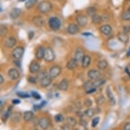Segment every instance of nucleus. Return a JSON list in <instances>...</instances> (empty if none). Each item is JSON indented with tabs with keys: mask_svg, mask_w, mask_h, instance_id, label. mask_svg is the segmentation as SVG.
<instances>
[{
	"mask_svg": "<svg viewBox=\"0 0 130 130\" xmlns=\"http://www.w3.org/2000/svg\"><path fill=\"white\" fill-rule=\"evenodd\" d=\"M52 8H53V5L51 3L48 1H43L39 4L38 6V10L39 12L43 14L49 12L51 11Z\"/></svg>",
	"mask_w": 130,
	"mask_h": 130,
	"instance_id": "f257e3e1",
	"label": "nucleus"
},
{
	"mask_svg": "<svg viewBox=\"0 0 130 130\" xmlns=\"http://www.w3.org/2000/svg\"><path fill=\"white\" fill-rule=\"evenodd\" d=\"M40 77V85L42 87L46 88L50 86L52 83V78L50 77L49 75H48L45 72L41 73L39 74Z\"/></svg>",
	"mask_w": 130,
	"mask_h": 130,
	"instance_id": "f03ea898",
	"label": "nucleus"
},
{
	"mask_svg": "<svg viewBox=\"0 0 130 130\" xmlns=\"http://www.w3.org/2000/svg\"><path fill=\"white\" fill-rule=\"evenodd\" d=\"M48 25L52 30L57 31L61 28V22L59 18L53 17L50 18L49 20H48Z\"/></svg>",
	"mask_w": 130,
	"mask_h": 130,
	"instance_id": "7ed1b4c3",
	"label": "nucleus"
},
{
	"mask_svg": "<svg viewBox=\"0 0 130 130\" xmlns=\"http://www.w3.org/2000/svg\"><path fill=\"white\" fill-rule=\"evenodd\" d=\"M55 52L51 47H47L45 48L44 53V60L47 62H51L55 60Z\"/></svg>",
	"mask_w": 130,
	"mask_h": 130,
	"instance_id": "20e7f679",
	"label": "nucleus"
},
{
	"mask_svg": "<svg viewBox=\"0 0 130 130\" xmlns=\"http://www.w3.org/2000/svg\"><path fill=\"white\" fill-rule=\"evenodd\" d=\"M24 52H25V48L23 46L16 47L12 51V55L14 59L19 60L22 58V57L23 55Z\"/></svg>",
	"mask_w": 130,
	"mask_h": 130,
	"instance_id": "39448f33",
	"label": "nucleus"
},
{
	"mask_svg": "<svg viewBox=\"0 0 130 130\" xmlns=\"http://www.w3.org/2000/svg\"><path fill=\"white\" fill-rule=\"evenodd\" d=\"M61 72V68L59 66H53L50 69L49 74L48 75L52 79L56 78L57 77H58L60 75Z\"/></svg>",
	"mask_w": 130,
	"mask_h": 130,
	"instance_id": "423d86ee",
	"label": "nucleus"
},
{
	"mask_svg": "<svg viewBox=\"0 0 130 130\" xmlns=\"http://www.w3.org/2000/svg\"><path fill=\"white\" fill-rule=\"evenodd\" d=\"M87 76L92 80H96L100 78L101 73L97 70H91L88 72Z\"/></svg>",
	"mask_w": 130,
	"mask_h": 130,
	"instance_id": "0eeeda50",
	"label": "nucleus"
},
{
	"mask_svg": "<svg viewBox=\"0 0 130 130\" xmlns=\"http://www.w3.org/2000/svg\"><path fill=\"white\" fill-rule=\"evenodd\" d=\"M76 22L78 25L80 27H85V26L87 24L88 22V19L87 17L85 15L83 14H80L78 15L76 17Z\"/></svg>",
	"mask_w": 130,
	"mask_h": 130,
	"instance_id": "6e6552de",
	"label": "nucleus"
},
{
	"mask_svg": "<svg viewBox=\"0 0 130 130\" xmlns=\"http://www.w3.org/2000/svg\"><path fill=\"white\" fill-rule=\"evenodd\" d=\"M40 65L36 61H33L30 63L29 72L32 74H36V73L40 71Z\"/></svg>",
	"mask_w": 130,
	"mask_h": 130,
	"instance_id": "1a4fd4ad",
	"label": "nucleus"
},
{
	"mask_svg": "<svg viewBox=\"0 0 130 130\" xmlns=\"http://www.w3.org/2000/svg\"><path fill=\"white\" fill-rule=\"evenodd\" d=\"M67 31H68V33L69 34H78L79 31L78 26L76 24L70 23L68 25V28H67Z\"/></svg>",
	"mask_w": 130,
	"mask_h": 130,
	"instance_id": "9d476101",
	"label": "nucleus"
},
{
	"mask_svg": "<svg viewBox=\"0 0 130 130\" xmlns=\"http://www.w3.org/2000/svg\"><path fill=\"white\" fill-rule=\"evenodd\" d=\"M8 77L11 80H17L20 76V73L18 70L15 68H12L8 71Z\"/></svg>",
	"mask_w": 130,
	"mask_h": 130,
	"instance_id": "9b49d317",
	"label": "nucleus"
},
{
	"mask_svg": "<svg viewBox=\"0 0 130 130\" xmlns=\"http://www.w3.org/2000/svg\"><path fill=\"white\" fill-rule=\"evenodd\" d=\"M85 57V55H84V51L82 48L80 47H78L77 48L76 51L74 53V59L76 60L77 61H82V60L83 59V57Z\"/></svg>",
	"mask_w": 130,
	"mask_h": 130,
	"instance_id": "f8f14e48",
	"label": "nucleus"
},
{
	"mask_svg": "<svg viewBox=\"0 0 130 130\" xmlns=\"http://www.w3.org/2000/svg\"><path fill=\"white\" fill-rule=\"evenodd\" d=\"M17 44V40L14 37H10L5 40L4 46L8 48H12Z\"/></svg>",
	"mask_w": 130,
	"mask_h": 130,
	"instance_id": "ddd939ff",
	"label": "nucleus"
},
{
	"mask_svg": "<svg viewBox=\"0 0 130 130\" xmlns=\"http://www.w3.org/2000/svg\"><path fill=\"white\" fill-rule=\"evenodd\" d=\"M33 23L38 27H41L44 23V19L40 16H36L33 18Z\"/></svg>",
	"mask_w": 130,
	"mask_h": 130,
	"instance_id": "4468645a",
	"label": "nucleus"
},
{
	"mask_svg": "<svg viewBox=\"0 0 130 130\" xmlns=\"http://www.w3.org/2000/svg\"><path fill=\"white\" fill-rule=\"evenodd\" d=\"M100 30L101 33L105 36H109L112 33V29L111 27V26L109 25H104L100 28Z\"/></svg>",
	"mask_w": 130,
	"mask_h": 130,
	"instance_id": "2eb2a0df",
	"label": "nucleus"
},
{
	"mask_svg": "<svg viewBox=\"0 0 130 130\" xmlns=\"http://www.w3.org/2000/svg\"><path fill=\"white\" fill-rule=\"evenodd\" d=\"M45 48L43 46L38 47L36 52V57L38 60H42L44 58Z\"/></svg>",
	"mask_w": 130,
	"mask_h": 130,
	"instance_id": "dca6fc26",
	"label": "nucleus"
},
{
	"mask_svg": "<svg viewBox=\"0 0 130 130\" xmlns=\"http://www.w3.org/2000/svg\"><path fill=\"white\" fill-rule=\"evenodd\" d=\"M39 125L40 126V127L44 130H46L48 127H49V120L47 118L43 117L40 119V123Z\"/></svg>",
	"mask_w": 130,
	"mask_h": 130,
	"instance_id": "f3484780",
	"label": "nucleus"
},
{
	"mask_svg": "<svg viewBox=\"0 0 130 130\" xmlns=\"http://www.w3.org/2000/svg\"><path fill=\"white\" fill-rule=\"evenodd\" d=\"M77 66H78V61L75 59L74 58V59H71L70 61H68V62L66 64L67 68L70 70H74L75 68H76Z\"/></svg>",
	"mask_w": 130,
	"mask_h": 130,
	"instance_id": "a211bd4d",
	"label": "nucleus"
},
{
	"mask_svg": "<svg viewBox=\"0 0 130 130\" xmlns=\"http://www.w3.org/2000/svg\"><path fill=\"white\" fill-rule=\"evenodd\" d=\"M21 10L18 8H14L11 10L10 13V17L11 19H17L21 15Z\"/></svg>",
	"mask_w": 130,
	"mask_h": 130,
	"instance_id": "6ab92c4d",
	"label": "nucleus"
},
{
	"mask_svg": "<svg viewBox=\"0 0 130 130\" xmlns=\"http://www.w3.org/2000/svg\"><path fill=\"white\" fill-rule=\"evenodd\" d=\"M106 95L108 98L111 104L112 105H115L116 103L115 98V96L113 95L112 92L111 91V89L110 87H108L106 89Z\"/></svg>",
	"mask_w": 130,
	"mask_h": 130,
	"instance_id": "aec40b11",
	"label": "nucleus"
},
{
	"mask_svg": "<svg viewBox=\"0 0 130 130\" xmlns=\"http://www.w3.org/2000/svg\"><path fill=\"white\" fill-rule=\"evenodd\" d=\"M69 83L66 79H63L58 85V89L61 91H66L68 89Z\"/></svg>",
	"mask_w": 130,
	"mask_h": 130,
	"instance_id": "412c9836",
	"label": "nucleus"
},
{
	"mask_svg": "<svg viewBox=\"0 0 130 130\" xmlns=\"http://www.w3.org/2000/svg\"><path fill=\"white\" fill-rule=\"evenodd\" d=\"M91 59L90 57V56L89 55H85V57H83L82 61H81V65H82V67L83 68H87L89 66L90 63H91Z\"/></svg>",
	"mask_w": 130,
	"mask_h": 130,
	"instance_id": "4be33fe9",
	"label": "nucleus"
},
{
	"mask_svg": "<svg viewBox=\"0 0 130 130\" xmlns=\"http://www.w3.org/2000/svg\"><path fill=\"white\" fill-rule=\"evenodd\" d=\"M117 38L121 42L124 43V44L127 43L128 41H129V36H128V35L127 34H125V33H124V32H121V33H119L118 34Z\"/></svg>",
	"mask_w": 130,
	"mask_h": 130,
	"instance_id": "5701e85b",
	"label": "nucleus"
},
{
	"mask_svg": "<svg viewBox=\"0 0 130 130\" xmlns=\"http://www.w3.org/2000/svg\"><path fill=\"white\" fill-rule=\"evenodd\" d=\"M34 119V113L31 111H26L23 115V119L27 122L32 121Z\"/></svg>",
	"mask_w": 130,
	"mask_h": 130,
	"instance_id": "b1692460",
	"label": "nucleus"
},
{
	"mask_svg": "<svg viewBox=\"0 0 130 130\" xmlns=\"http://www.w3.org/2000/svg\"><path fill=\"white\" fill-rule=\"evenodd\" d=\"M66 121L67 124H68L70 127H76L77 125L76 120L75 119L74 117H70L67 118Z\"/></svg>",
	"mask_w": 130,
	"mask_h": 130,
	"instance_id": "393cba45",
	"label": "nucleus"
},
{
	"mask_svg": "<svg viewBox=\"0 0 130 130\" xmlns=\"http://www.w3.org/2000/svg\"><path fill=\"white\" fill-rule=\"evenodd\" d=\"M108 62L106 60H100L98 63V68L100 70H105L108 67Z\"/></svg>",
	"mask_w": 130,
	"mask_h": 130,
	"instance_id": "a878e982",
	"label": "nucleus"
},
{
	"mask_svg": "<svg viewBox=\"0 0 130 130\" xmlns=\"http://www.w3.org/2000/svg\"><path fill=\"white\" fill-rule=\"evenodd\" d=\"M102 21V18L101 16L98 14H95L94 16L92 17V22L95 25H98V24L101 23Z\"/></svg>",
	"mask_w": 130,
	"mask_h": 130,
	"instance_id": "bb28decb",
	"label": "nucleus"
},
{
	"mask_svg": "<svg viewBox=\"0 0 130 130\" xmlns=\"http://www.w3.org/2000/svg\"><path fill=\"white\" fill-rule=\"evenodd\" d=\"M106 83V80L103 78H99L93 82V86L95 88H98L103 85Z\"/></svg>",
	"mask_w": 130,
	"mask_h": 130,
	"instance_id": "cd10ccee",
	"label": "nucleus"
},
{
	"mask_svg": "<svg viewBox=\"0 0 130 130\" xmlns=\"http://www.w3.org/2000/svg\"><path fill=\"white\" fill-rule=\"evenodd\" d=\"M96 114V109L93 108H89L85 112V115H86L88 117H92L94 115Z\"/></svg>",
	"mask_w": 130,
	"mask_h": 130,
	"instance_id": "c85d7f7f",
	"label": "nucleus"
},
{
	"mask_svg": "<svg viewBox=\"0 0 130 130\" xmlns=\"http://www.w3.org/2000/svg\"><path fill=\"white\" fill-rule=\"evenodd\" d=\"M37 2H38V0H27V1H26L25 8L27 9L31 8L32 7L36 4Z\"/></svg>",
	"mask_w": 130,
	"mask_h": 130,
	"instance_id": "c756f323",
	"label": "nucleus"
},
{
	"mask_svg": "<svg viewBox=\"0 0 130 130\" xmlns=\"http://www.w3.org/2000/svg\"><path fill=\"white\" fill-rule=\"evenodd\" d=\"M87 13L88 16L90 17H93L95 14H96V8L94 7H89L87 9Z\"/></svg>",
	"mask_w": 130,
	"mask_h": 130,
	"instance_id": "7c9ffc66",
	"label": "nucleus"
},
{
	"mask_svg": "<svg viewBox=\"0 0 130 130\" xmlns=\"http://www.w3.org/2000/svg\"><path fill=\"white\" fill-rule=\"evenodd\" d=\"M122 19L124 21H129L130 20V11H126L124 13H123L121 15Z\"/></svg>",
	"mask_w": 130,
	"mask_h": 130,
	"instance_id": "2f4dec72",
	"label": "nucleus"
},
{
	"mask_svg": "<svg viewBox=\"0 0 130 130\" xmlns=\"http://www.w3.org/2000/svg\"><path fill=\"white\" fill-rule=\"evenodd\" d=\"M17 95L19 98H29V95L27 93H25V92H22L19 91L17 93Z\"/></svg>",
	"mask_w": 130,
	"mask_h": 130,
	"instance_id": "473e14b6",
	"label": "nucleus"
},
{
	"mask_svg": "<svg viewBox=\"0 0 130 130\" xmlns=\"http://www.w3.org/2000/svg\"><path fill=\"white\" fill-rule=\"evenodd\" d=\"M55 121L57 123H61V122L63 121L64 117L61 114H57L55 116Z\"/></svg>",
	"mask_w": 130,
	"mask_h": 130,
	"instance_id": "72a5a7b5",
	"label": "nucleus"
},
{
	"mask_svg": "<svg viewBox=\"0 0 130 130\" xmlns=\"http://www.w3.org/2000/svg\"><path fill=\"white\" fill-rule=\"evenodd\" d=\"M7 33H8V29H7L5 26H1V29H0L1 36H6V35L7 34Z\"/></svg>",
	"mask_w": 130,
	"mask_h": 130,
	"instance_id": "f704fd0d",
	"label": "nucleus"
},
{
	"mask_svg": "<svg viewBox=\"0 0 130 130\" xmlns=\"http://www.w3.org/2000/svg\"><path fill=\"white\" fill-rule=\"evenodd\" d=\"M105 102V98L104 96H100L96 100V104L98 105H102Z\"/></svg>",
	"mask_w": 130,
	"mask_h": 130,
	"instance_id": "c9c22d12",
	"label": "nucleus"
},
{
	"mask_svg": "<svg viewBox=\"0 0 130 130\" xmlns=\"http://www.w3.org/2000/svg\"><path fill=\"white\" fill-rule=\"evenodd\" d=\"M99 122H100V117L94 118L92 120L91 126L93 127H95L96 126L98 125Z\"/></svg>",
	"mask_w": 130,
	"mask_h": 130,
	"instance_id": "e433bc0d",
	"label": "nucleus"
},
{
	"mask_svg": "<svg viewBox=\"0 0 130 130\" xmlns=\"http://www.w3.org/2000/svg\"><path fill=\"white\" fill-rule=\"evenodd\" d=\"M31 95L34 98L36 99V100H40L41 99L40 95L38 93H37L36 91L31 92Z\"/></svg>",
	"mask_w": 130,
	"mask_h": 130,
	"instance_id": "4c0bfd02",
	"label": "nucleus"
},
{
	"mask_svg": "<svg viewBox=\"0 0 130 130\" xmlns=\"http://www.w3.org/2000/svg\"><path fill=\"white\" fill-rule=\"evenodd\" d=\"M37 80H38V79H37L36 78H34V77L33 76L29 77V78H28V81L30 83L36 84L37 83Z\"/></svg>",
	"mask_w": 130,
	"mask_h": 130,
	"instance_id": "58836bf2",
	"label": "nucleus"
},
{
	"mask_svg": "<svg viewBox=\"0 0 130 130\" xmlns=\"http://www.w3.org/2000/svg\"><path fill=\"white\" fill-rule=\"evenodd\" d=\"M92 104H93V102L90 99H86L85 100V105L86 106L90 107L91 106Z\"/></svg>",
	"mask_w": 130,
	"mask_h": 130,
	"instance_id": "ea45409f",
	"label": "nucleus"
},
{
	"mask_svg": "<svg viewBox=\"0 0 130 130\" xmlns=\"http://www.w3.org/2000/svg\"><path fill=\"white\" fill-rule=\"evenodd\" d=\"M123 32L127 34V33L130 32V26L129 25H126L123 27Z\"/></svg>",
	"mask_w": 130,
	"mask_h": 130,
	"instance_id": "a19ab883",
	"label": "nucleus"
},
{
	"mask_svg": "<svg viewBox=\"0 0 130 130\" xmlns=\"http://www.w3.org/2000/svg\"><path fill=\"white\" fill-rule=\"evenodd\" d=\"M80 125L81 127H86V126L87 125V122H86L85 120L81 119L80 121Z\"/></svg>",
	"mask_w": 130,
	"mask_h": 130,
	"instance_id": "79ce46f5",
	"label": "nucleus"
},
{
	"mask_svg": "<svg viewBox=\"0 0 130 130\" xmlns=\"http://www.w3.org/2000/svg\"><path fill=\"white\" fill-rule=\"evenodd\" d=\"M10 110H11V109L10 110V109H8V110L6 111V112L4 114V117H5V119H6V120L8 119L9 117H10V113H11Z\"/></svg>",
	"mask_w": 130,
	"mask_h": 130,
	"instance_id": "37998d69",
	"label": "nucleus"
},
{
	"mask_svg": "<svg viewBox=\"0 0 130 130\" xmlns=\"http://www.w3.org/2000/svg\"><path fill=\"white\" fill-rule=\"evenodd\" d=\"M123 130H130V123H127L124 126Z\"/></svg>",
	"mask_w": 130,
	"mask_h": 130,
	"instance_id": "c03bdc74",
	"label": "nucleus"
},
{
	"mask_svg": "<svg viewBox=\"0 0 130 130\" xmlns=\"http://www.w3.org/2000/svg\"><path fill=\"white\" fill-rule=\"evenodd\" d=\"M34 36V31H29V34H28V37H29V40H31L33 38Z\"/></svg>",
	"mask_w": 130,
	"mask_h": 130,
	"instance_id": "a18cd8bd",
	"label": "nucleus"
},
{
	"mask_svg": "<svg viewBox=\"0 0 130 130\" xmlns=\"http://www.w3.org/2000/svg\"><path fill=\"white\" fill-rule=\"evenodd\" d=\"M62 130H69L70 129V126L67 124V125H63L61 127Z\"/></svg>",
	"mask_w": 130,
	"mask_h": 130,
	"instance_id": "49530a36",
	"label": "nucleus"
},
{
	"mask_svg": "<svg viewBox=\"0 0 130 130\" xmlns=\"http://www.w3.org/2000/svg\"><path fill=\"white\" fill-rule=\"evenodd\" d=\"M102 21H107L109 19V17H108V15H104V16H102Z\"/></svg>",
	"mask_w": 130,
	"mask_h": 130,
	"instance_id": "de8ad7c7",
	"label": "nucleus"
},
{
	"mask_svg": "<svg viewBox=\"0 0 130 130\" xmlns=\"http://www.w3.org/2000/svg\"><path fill=\"white\" fill-rule=\"evenodd\" d=\"M12 103L14 104H19L21 103V101L19 100V99H14L12 100Z\"/></svg>",
	"mask_w": 130,
	"mask_h": 130,
	"instance_id": "09e8293b",
	"label": "nucleus"
},
{
	"mask_svg": "<svg viewBox=\"0 0 130 130\" xmlns=\"http://www.w3.org/2000/svg\"><path fill=\"white\" fill-rule=\"evenodd\" d=\"M41 105H36V106H34V110H39V109L41 108Z\"/></svg>",
	"mask_w": 130,
	"mask_h": 130,
	"instance_id": "8fccbe9b",
	"label": "nucleus"
},
{
	"mask_svg": "<svg viewBox=\"0 0 130 130\" xmlns=\"http://www.w3.org/2000/svg\"><path fill=\"white\" fill-rule=\"evenodd\" d=\"M4 82V77H3L2 75H0V83L2 84Z\"/></svg>",
	"mask_w": 130,
	"mask_h": 130,
	"instance_id": "3c124183",
	"label": "nucleus"
},
{
	"mask_svg": "<svg viewBox=\"0 0 130 130\" xmlns=\"http://www.w3.org/2000/svg\"><path fill=\"white\" fill-rule=\"evenodd\" d=\"M83 36H92L91 34H90V33H84L83 34Z\"/></svg>",
	"mask_w": 130,
	"mask_h": 130,
	"instance_id": "603ef678",
	"label": "nucleus"
},
{
	"mask_svg": "<svg viewBox=\"0 0 130 130\" xmlns=\"http://www.w3.org/2000/svg\"><path fill=\"white\" fill-rule=\"evenodd\" d=\"M127 57H129L130 56V47L129 48V50H128L127 53Z\"/></svg>",
	"mask_w": 130,
	"mask_h": 130,
	"instance_id": "864d4df0",
	"label": "nucleus"
},
{
	"mask_svg": "<svg viewBox=\"0 0 130 130\" xmlns=\"http://www.w3.org/2000/svg\"><path fill=\"white\" fill-rule=\"evenodd\" d=\"M18 1H19V2H25V1H27V0H18Z\"/></svg>",
	"mask_w": 130,
	"mask_h": 130,
	"instance_id": "5fc2aeb1",
	"label": "nucleus"
},
{
	"mask_svg": "<svg viewBox=\"0 0 130 130\" xmlns=\"http://www.w3.org/2000/svg\"><path fill=\"white\" fill-rule=\"evenodd\" d=\"M128 10L130 11V7H129V9H128Z\"/></svg>",
	"mask_w": 130,
	"mask_h": 130,
	"instance_id": "6e6d98bb",
	"label": "nucleus"
},
{
	"mask_svg": "<svg viewBox=\"0 0 130 130\" xmlns=\"http://www.w3.org/2000/svg\"><path fill=\"white\" fill-rule=\"evenodd\" d=\"M34 130H38V129H34Z\"/></svg>",
	"mask_w": 130,
	"mask_h": 130,
	"instance_id": "4d7b16f0",
	"label": "nucleus"
},
{
	"mask_svg": "<svg viewBox=\"0 0 130 130\" xmlns=\"http://www.w3.org/2000/svg\"><path fill=\"white\" fill-rule=\"evenodd\" d=\"M129 68H130V64H129Z\"/></svg>",
	"mask_w": 130,
	"mask_h": 130,
	"instance_id": "13d9d810",
	"label": "nucleus"
},
{
	"mask_svg": "<svg viewBox=\"0 0 130 130\" xmlns=\"http://www.w3.org/2000/svg\"><path fill=\"white\" fill-rule=\"evenodd\" d=\"M58 1H60V0H58Z\"/></svg>",
	"mask_w": 130,
	"mask_h": 130,
	"instance_id": "bf43d9fd",
	"label": "nucleus"
},
{
	"mask_svg": "<svg viewBox=\"0 0 130 130\" xmlns=\"http://www.w3.org/2000/svg\"><path fill=\"white\" fill-rule=\"evenodd\" d=\"M129 1H130V0H129Z\"/></svg>",
	"mask_w": 130,
	"mask_h": 130,
	"instance_id": "052dcab7",
	"label": "nucleus"
}]
</instances>
